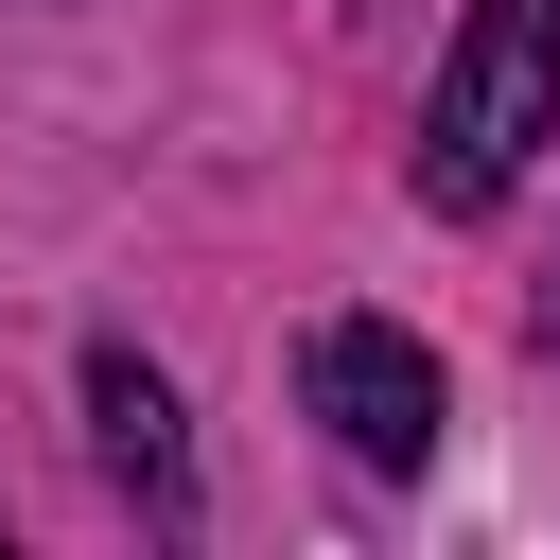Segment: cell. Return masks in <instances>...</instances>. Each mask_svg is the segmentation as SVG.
<instances>
[{"instance_id": "3957f363", "label": "cell", "mask_w": 560, "mask_h": 560, "mask_svg": "<svg viewBox=\"0 0 560 560\" xmlns=\"http://www.w3.org/2000/svg\"><path fill=\"white\" fill-rule=\"evenodd\" d=\"M88 420H105V472H122V490L175 525V508H192V438H175V385H158L140 350H88Z\"/></svg>"}, {"instance_id": "277c9868", "label": "cell", "mask_w": 560, "mask_h": 560, "mask_svg": "<svg viewBox=\"0 0 560 560\" xmlns=\"http://www.w3.org/2000/svg\"><path fill=\"white\" fill-rule=\"evenodd\" d=\"M542 332H560V298H542Z\"/></svg>"}, {"instance_id": "7a4b0ae2", "label": "cell", "mask_w": 560, "mask_h": 560, "mask_svg": "<svg viewBox=\"0 0 560 560\" xmlns=\"http://www.w3.org/2000/svg\"><path fill=\"white\" fill-rule=\"evenodd\" d=\"M298 385H315V420H332L368 472H420V455H438V350H420V332H385V315H315Z\"/></svg>"}, {"instance_id": "6da1fadb", "label": "cell", "mask_w": 560, "mask_h": 560, "mask_svg": "<svg viewBox=\"0 0 560 560\" xmlns=\"http://www.w3.org/2000/svg\"><path fill=\"white\" fill-rule=\"evenodd\" d=\"M542 122H560V0H472L455 52H438V105H420V192L490 210Z\"/></svg>"}]
</instances>
